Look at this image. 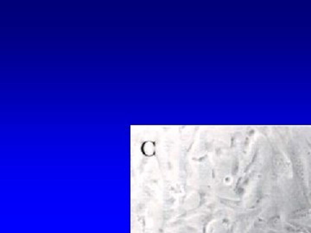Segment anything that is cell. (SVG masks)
<instances>
[{
  "label": "cell",
  "instance_id": "cell-1",
  "mask_svg": "<svg viewBox=\"0 0 311 233\" xmlns=\"http://www.w3.org/2000/svg\"><path fill=\"white\" fill-rule=\"evenodd\" d=\"M309 231H310V232H311V229H309Z\"/></svg>",
  "mask_w": 311,
  "mask_h": 233
}]
</instances>
